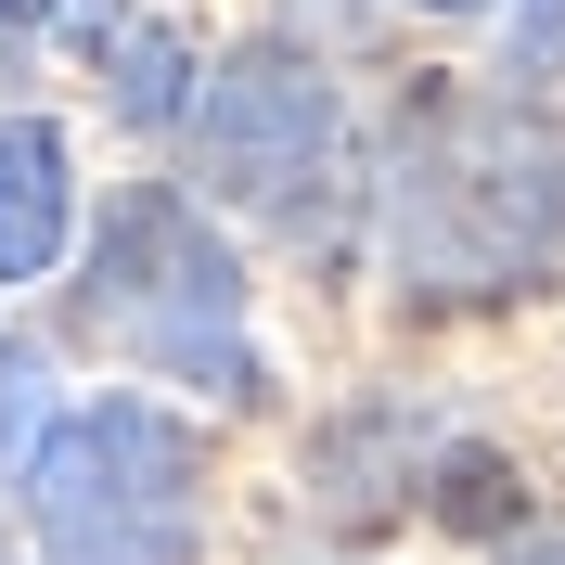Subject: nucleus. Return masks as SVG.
<instances>
[{
  "mask_svg": "<svg viewBox=\"0 0 565 565\" xmlns=\"http://www.w3.org/2000/svg\"><path fill=\"white\" fill-rule=\"evenodd\" d=\"M553 565H565V553H553Z\"/></svg>",
  "mask_w": 565,
  "mask_h": 565,
  "instance_id": "obj_7",
  "label": "nucleus"
},
{
  "mask_svg": "<svg viewBox=\"0 0 565 565\" xmlns=\"http://www.w3.org/2000/svg\"><path fill=\"white\" fill-rule=\"evenodd\" d=\"M65 218H77L65 129L0 116V282H39V270H52V257H65Z\"/></svg>",
  "mask_w": 565,
  "mask_h": 565,
  "instance_id": "obj_4",
  "label": "nucleus"
},
{
  "mask_svg": "<svg viewBox=\"0 0 565 565\" xmlns=\"http://www.w3.org/2000/svg\"><path fill=\"white\" fill-rule=\"evenodd\" d=\"M193 129H206L218 193H245L257 218H296V232H309L321 180H334V90H321L296 52H232V65L206 77Z\"/></svg>",
  "mask_w": 565,
  "mask_h": 565,
  "instance_id": "obj_3",
  "label": "nucleus"
},
{
  "mask_svg": "<svg viewBox=\"0 0 565 565\" xmlns=\"http://www.w3.org/2000/svg\"><path fill=\"white\" fill-rule=\"evenodd\" d=\"M90 321H104L129 360L180 373V386H218V398L257 386L232 245H218L180 193H129V206L104 218V257H90Z\"/></svg>",
  "mask_w": 565,
  "mask_h": 565,
  "instance_id": "obj_2",
  "label": "nucleus"
},
{
  "mask_svg": "<svg viewBox=\"0 0 565 565\" xmlns=\"http://www.w3.org/2000/svg\"><path fill=\"white\" fill-rule=\"evenodd\" d=\"M26 514L65 565H193L206 450L154 398H90L26 450Z\"/></svg>",
  "mask_w": 565,
  "mask_h": 565,
  "instance_id": "obj_1",
  "label": "nucleus"
},
{
  "mask_svg": "<svg viewBox=\"0 0 565 565\" xmlns=\"http://www.w3.org/2000/svg\"><path fill=\"white\" fill-rule=\"evenodd\" d=\"M26 412H39V360L13 348V334H0V462L26 450Z\"/></svg>",
  "mask_w": 565,
  "mask_h": 565,
  "instance_id": "obj_5",
  "label": "nucleus"
},
{
  "mask_svg": "<svg viewBox=\"0 0 565 565\" xmlns=\"http://www.w3.org/2000/svg\"><path fill=\"white\" fill-rule=\"evenodd\" d=\"M424 13H476V0H424Z\"/></svg>",
  "mask_w": 565,
  "mask_h": 565,
  "instance_id": "obj_6",
  "label": "nucleus"
}]
</instances>
